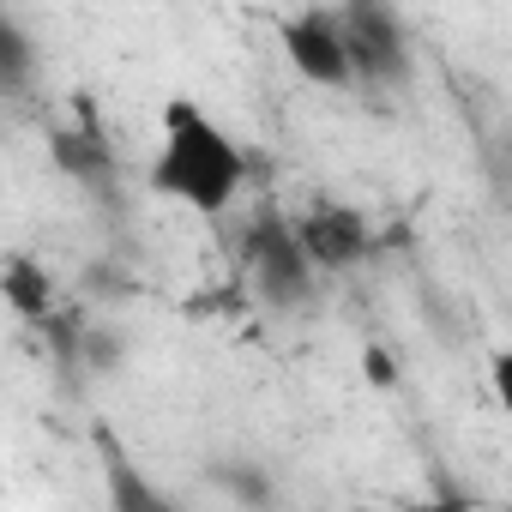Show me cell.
I'll return each mask as SVG.
<instances>
[{"label":"cell","instance_id":"obj_8","mask_svg":"<svg viewBox=\"0 0 512 512\" xmlns=\"http://www.w3.org/2000/svg\"><path fill=\"white\" fill-rule=\"evenodd\" d=\"M55 157H61L79 181H103V175H109V151H103L97 133H61V139H55Z\"/></svg>","mask_w":512,"mask_h":512},{"label":"cell","instance_id":"obj_2","mask_svg":"<svg viewBox=\"0 0 512 512\" xmlns=\"http://www.w3.org/2000/svg\"><path fill=\"white\" fill-rule=\"evenodd\" d=\"M290 235L302 247V260L314 272H350L368 260V247H374V229L356 205L344 199H314L302 217H290Z\"/></svg>","mask_w":512,"mask_h":512},{"label":"cell","instance_id":"obj_5","mask_svg":"<svg viewBox=\"0 0 512 512\" xmlns=\"http://www.w3.org/2000/svg\"><path fill=\"white\" fill-rule=\"evenodd\" d=\"M284 55L308 85H326V91L350 85V55H344V37H338V13H320V7L296 13L284 25Z\"/></svg>","mask_w":512,"mask_h":512},{"label":"cell","instance_id":"obj_1","mask_svg":"<svg viewBox=\"0 0 512 512\" xmlns=\"http://www.w3.org/2000/svg\"><path fill=\"white\" fill-rule=\"evenodd\" d=\"M247 181V157L241 145L187 97H175L163 109V145H157V163H151V193L199 211V217H223L235 205Z\"/></svg>","mask_w":512,"mask_h":512},{"label":"cell","instance_id":"obj_7","mask_svg":"<svg viewBox=\"0 0 512 512\" xmlns=\"http://www.w3.org/2000/svg\"><path fill=\"white\" fill-rule=\"evenodd\" d=\"M31 73H37V55H31V43H25V31L0 13V91H25Z\"/></svg>","mask_w":512,"mask_h":512},{"label":"cell","instance_id":"obj_9","mask_svg":"<svg viewBox=\"0 0 512 512\" xmlns=\"http://www.w3.org/2000/svg\"><path fill=\"white\" fill-rule=\"evenodd\" d=\"M7 302H13L19 314H43V308H49V278H43V266L13 260V266H7Z\"/></svg>","mask_w":512,"mask_h":512},{"label":"cell","instance_id":"obj_4","mask_svg":"<svg viewBox=\"0 0 512 512\" xmlns=\"http://www.w3.org/2000/svg\"><path fill=\"white\" fill-rule=\"evenodd\" d=\"M338 37H344V55H350V79L362 85H392L410 73V49H404V31L386 7H344L338 13Z\"/></svg>","mask_w":512,"mask_h":512},{"label":"cell","instance_id":"obj_6","mask_svg":"<svg viewBox=\"0 0 512 512\" xmlns=\"http://www.w3.org/2000/svg\"><path fill=\"white\" fill-rule=\"evenodd\" d=\"M97 446H103V476H109V506H115V512H181V506H169V500L139 476V464H133L109 434H103Z\"/></svg>","mask_w":512,"mask_h":512},{"label":"cell","instance_id":"obj_3","mask_svg":"<svg viewBox=\"0 0 512 512\" xmlns=\"http://www.w3.org/2000/svg\"><path fill=\"white\" fill-rule=\"evenodd\" d=\"M247 260H253V284H260V296L278 302V308L302 302L308 284H314V266L302 260V247L290 235V217H278V211L253 217V229H247Z\"/></svg>","mask_w":512,"mask_h":512}]
</instances>
